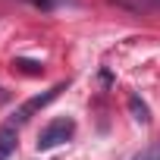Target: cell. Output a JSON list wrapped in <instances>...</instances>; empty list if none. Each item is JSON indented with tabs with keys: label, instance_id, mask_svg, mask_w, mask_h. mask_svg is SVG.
Segmentation results:
<instances>
[{
	"label": "cell",
	"instance_id": "obj_1",
	"mask_svg": "<svg viewBox=\"0 0 160 160\" xmlns=\"http://www.w3.org/2000/svg\"><path fill=\"white\" fill-rule=\"evenodd\" d=\"M72 132H75V122H72L69 116H60V119L47 122V126L41 129V135H38V151H50V148H57V144L69 141V138H72Z\"/></svg>",
	"mask_w": 160,
	"mask_h": 160
},
{
	"label": "cell",
	"instance_id": "obj_2",
	"mask_svg": "<svg viewBox=\"0 0 160 160\" xmlns=\"http://www.w3.org/2000/svg\"><path fill=\"white\" fill-rule=\"evenodd\" d=\"M60 91H66V85H53V88H47L44 94H35V98H28L19 110H16V122H25V119H32L38 110H44L47 104H53L57 98H60Z\"/></svg>",
	"mask_w": 160,
	"mask_h": 160
},
{
	"label": "cell",
	"instance_id": "obj_3",
	"mask_svg": "<svg viewBox=\"0 0 160 160\" xmlns=\"http://www.w3.org/2000/svg\"><path fill=\"white\" fill-rule=\"evenodd\" d=\"M129 110H132V119H135V122H141V126L151 122V110H148V104H144L138 94H129Z\"/></svg>",
	"mask_w": 160,
	"mask_h": 160
},
{
	"label": "cell",
	"instance_id": "obj_4",
	"mask_svg": "<svg viewBox=\"0 0 160 160\" xmlns=\"http://www.w3.org/2000/svg\"><path fill=\"white\" fill-rule=\"evenodd\" d=\"M13 151H16V129L7 126V129H0V160H7Z\"/></svg>",
	"mask_w": 160,
	"mask_h": 160
},
{
	"label": "cell",
	"instance_id": "obj_5",
	"mask_svg": "<svg viewBox=\"0 0 160 160\" xmlns=\"http://www.w3.org/2000/svg\"><path fill=\"white\" fill-rule=\"evenodd\" d=\"M13 69H22V72H28V75H41L44 72V66L41 63H35V60H13Z\"/></svg>",
	"mask_w": 160,
	"mask_h": 160
},
{
	"label": "cell",
	"instance_id": "obj_6",
	"mask_svg": "<svg viewBox=\"0 0 160 160\" xmlns=\"http://www.w3.org/2000/svg\"><path fill=\"white\" fill-rule=\"evenodd\" d=\"M132 160H160V141H154V144H148L144 151H138Z\"/></svg>",
	"mask_w": 160,
	"mask_h": 160
},
{
	"label": "cell",
	"instance_id": "obj_7",
	"mask_svg": "<svg viewBox=\"0 0 160 160\" xmlns=\"http://www.w3.org/2000/svg\"><path fill=\"white\" fill-rule=\"evenodd\" d=\"M119 3H126V7H132V10H141L144 0H119Z\"/></svg>",
	"mask_w": 160,
	"mask_h": 160
}]
</instances>
